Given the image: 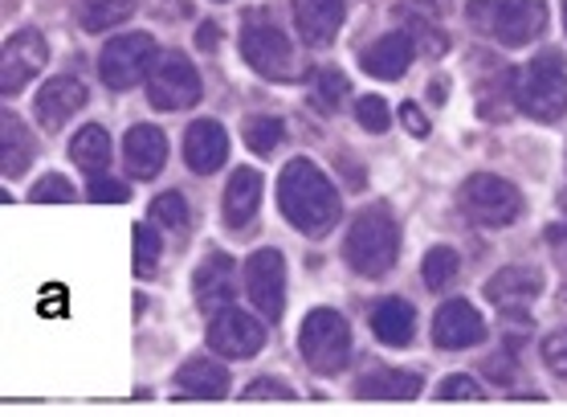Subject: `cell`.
<instances>
[{"label":"cell","instance_id":"cell-20","mask_svg":"<svg viewBox=\"0 0 567 417\" xmlns=\"http://www.w3.org/2000/svg\"><path fill=\"white\" fill-rule=\"evenodd\" d=\"M290 9H295L298 33L307 45H331L348 13L343 0H290Z\"/></svg>","mask_w":567,"mask_h":417},{"label":"cell","instance_id":"cell-40","mask_svg":"<svg viewBox=\"0 0 567 417\" xmlns=\"http://www.w3.org/2000/svg\"><path fill=\"white\" fill-rule=\"evenodd\" d=\"M196 41H200V45H213V41H217V29L205 26V33H196Z\"/></svg>","mask_w":567,"mask_h":417},{"label":"cell","instance_id":"cell-5","mask_svg":"<svg viewBox=\"0 0 567 417\" xmlns=\"http://www.w3.org/2000/svg\"><path fill=\"white\" fill-rule=\"evenodd\" d=\"M298 353L315 373L331 377L348 365L351 356V327L348 319L331 307H315V312L302 319V332H298Z\"/></svg>","mask_w":567,"mask_h":417},{"label":"cell","instance_id":"cell-4","mask_svg":"<svg viewBox=\"0 0 567 417\" xmlns=\"http://www.w3.org/2000/svg\"><path fill=\"white\" fill-rule=\"evenodd\" d=\"M515 106L539 123H555L567 111V70L555 53H543L515 74Z\"/></svg>","mask_w":567,"mask_h":417},{"label":"cell","instance_id":"cell-7","mask_svg":"<svg viewBox=\"0 0 567 417\" xmlns=\"http://www.w3.org/2000/svg\"><path fill=\"white\" fill-rule=\"evenodd\" d=\"M241 53H246V62L258 70L261 79L286 82L298 74L295 45H290V38L274 26L270 17L266 21L261 17H246V26H241Z\"/></svg>","mask_w":567,"mask_h":417},{"label":"cell","instance_id":"cell-24","mask_svg":"<svg viewBox=\"0 0 567 417\" xmlns=\"http://www.w3.org/2000/svg\"><path fill=\"white\" fill-rule=\"evenodd\" d=\"M29 160H33V135L17 115H4L0 119V169L9 181H17L25 176Z\"/></svg>","mask_w":567,"mask_h":417},{"label":"cell","instance_id":"cell-3","mask_svg":"<svg viewBox=\"0 0 567 417\" xmlns=\"http://www.w3.org/2000/svg\"><path fill=\"white\" fill-rule=\"evenodd\" d=\"M465 17L482 38H494L503 45H527L547 29L543 0H470Z\"/></svg>","mask_w":567,"mask_h":417},{"label":"cell","instance_id":"cell-26","mask_svg":"<svg viewBox=\"0 0 567 417\" xmlns=\"http://www.w3.org/2000/svg\"><path fill=\"white\" fill-rule=\"evenodd\" d=\"M70 156H74L78 169L103 172L106 164H111V135H106L99 123H86V128L70 140Z\"/></svg>","mask_w":567,"mask_h":417},{"label":"cell","instance_id":"cell-14","mask_svg":"<svg viewBox=\"0 0 567 417\" xmlns=\"http://www.w3.org/2000/svg\"><path fill=\"white\" fill-rule=\"evenodd\" d=\"M193 291H196V303H200V312H213L217 315L220 307H229L233 303V291H237V271H233V258L225 250H213L193 274Z\"/></svg>","mask_w":567,"mask_h":417},{"label":"cell","instance_id":"cell-9","mask_svg":"<svg viewBox=\"0 0 567 417\" xmlns=\"http://www.w3.org/2000/svg\"><path fill=\"white\" fill-rule=\"evenodd\" d=\"M155 38L152 33H123V38L106 41L103 58H99V74L111 91H131L135 82H143L155 65Z\"/></svg>","mask_w":567,"mask_h":417},{"label":"cell","instance_id":"cell-12","mask_svg":"<svg viewBox=\"0 0 567 417\" xmlns=\"http://www.w3.org/2000/svg\"><path fill=\"white\" fill-rule=\"evenodd\" d=\"M50 62V45L38 29H17L13 38L4 41L0 53V87L4 94H21L29 87V79H38V70Z\"/></svg>","mask_w":567,"mask_h":417},{"label":"cell","instance_id":"cell-11","mask_svg":"<svg viewBox=\"0 0 567 417\" xmlns=\"http://www.w3.org/2000/svg\"><path fill=\"white\" fill-rule=\"evenodd\" d=\"M246 291L258 315H266V324L282 319L286 312V262L278 250H258L254 258L246 262Z\"/></svg>","mask_w":567,"mask_h":417},{"label":"cell","instance_id":"cell-36","mask_svg":"<svg viewBox=\"0 0 567 417\" xmlns=\"http://www.w3.org/2000/svg\"><path fill=\"white\" fill-rule=\"evenodd\" d=\"M543 365L551 368L559 380H567V327H559V332L543 339Z\"/></svg>","mask_w":567,"mask_h":417},{"label":"cell","instance_id":"cell-17","mask_svg":"<svg viewBox=\"0 0 567 417\" xmlns=\"http://www.w3.org/2000/svg\"><path fill=\"white\" fill-rule=\"evenodd\" d=\"M123 152H127V169L135 181H152L159 176L164 160H168V135L152 123H135L123 140Z\"/></svg>","mask_w":567,"mask_h":417},{"label":"cell","instance_id":"cell-35","mask_svg":"<svg viewBox=\"0 0 567 417\" xmlns=\"http://www.w3.org/2000/svg\"><path fill=\"white\" fill-rule=\"evenodd\" d=\"M33 201H41V205H70L74 201V189H70V181L65 176H58V172H50V176H41L38 184H33Z\"/></svg>","mask_w":567,"mask_h":417},{"label":"cell","instance_id":"cell-41","mask_svg":"<svg viewBox=\"0 0 567 417\" xmlns=\"http://www.w3.org/2000/svg\"><path fill=\"white\" fill-rule=\"evenodd\" d=\"M564 29H567V0H564Z\"/></svg>","mask_w":567,"mask_h":417},{"label":"cell","instance_id":"cell-38","mask_svg":"<svg viewBox=\"0 0 567 417\" xmlns=\"http://www.w3.org/2000/svg\"><path fill=\"white\" fill-rule=\"evenodd\" d=\"M241 397H246V401H295V389L278 385L274 377H258Z\"/></svg>","mask_w":567,"mask_h":417},{"label":"cell","instance_id":"cell-39","mask_svg":"<svg viewBox=\"0 0 567 417\" xmlns=\"http://www.w3.org/2000/svg\"><path fill=\"white\" fill-rule=\"evenodd\" d=\"M400 119H404V128L413 131V135H429V123H425V115H421V106L416 103L400 106Z\"/></svg>","mask_w":567,"mask_h":417},{"label":"cell","instance_id":"cell-6","mask_svg":"<svg viewBox=\"0 0 567 417\" xmlns=\"http://www.w3.org/2000/svg\"><path fill=\"white\" fill-rule=\"evenodd\" d=\"M457 205H462L465 217L474 225H482V230H506V225H515L518 213H523V193H518L511 181H503V176L477 172V176H470V181L462 184Z\"/></svg>","mask_w":567,"mask_h":417},{"label":"cell","instance_id":"cell-27","mask_svg":"<svg viewBox=\"0 0 567 417\" xmlns=\"http://www.w3.org/2000/svg\"><path fill=\"white\" fill-rule=\"evenodd\" d=\"M135 0H78V17H82V29L86 33H103V29L127 21Z\"/></svg>","mask_w":567,"mask_h":417},{"label":"cell","instance_id":"cell-31","mask_svg":"<svg viewBox=\"0 0 567 417\" xmlns=\"http://www.w3.org/2000/svg\"><path fill=\"white\" fill-rule=\"evenodd\" d=\"M343 99H348V79L339 70H319L315 74V106L319 111H339Z\"/></svg>","mask_w":567,"mask_h":417},{"label":"cell","instance_id":"cell-34","mask_svg":"<svg viewBox=\"0 0 567 417\" xmlns=\"http://www.w3.org/2000/svg\"><path fill=\"white\" fill-rule=\"evenodd\" d=\"M437 397L441 401H486V389L474 385V377H465V373H453L437 385Z\"/></svg>","mask_w":567,"mask_h":417},{"label":"cell","instance_id":"cell-30","mask_svg":"<svg viewBox=\"0 0 567 417\" xmlns=\"http://www.w3.org/2000/svg\"><path fill=\"white\" fill-rule=\"evenodd\" d=\"M152 222L159 225V230H188V205H184L181 193H164L152 201Z\"/></svg>","mask_w":567,"mask_h":417},{"label":"cell","instance_id":"cell-19","mask_svg":"<svg viewBox=\"0 0 567 417\" xmlns=\"http://www.w3.org/2000/svg\"><path fill=\"white\" fill-rule=\"evenodd\" d=\"M539 291H543L539 271H530V266H506V271H498L486 283V299L494 307H503V312H523L527 303L539 299Z\"/></svg>","mask_w":567,"mask_h":417},{"label":"cell","instance_id":"cell-28","mask_svg":"<svg viewBox=\"0 0 567 417\" xmlns=\"http://www.w3.org/2000/svg\"><path fill=\"white\" fill-rule=\"evenodd\" d=\"M457 271H462V258H457V250H450V246H433L425 254V262H421V274H425L429 291H445L453 278H457Z\"/></svg>","mask_w":567,"mask_h":417},{"label":"cell","instance_id":"cell-16","mask_svg":"<svg viewBox=\"0 0 567 417\" xmlns=\"http://www.w3.org/2000/svg\"><path fill=\"white\" fill-rule=\"evenodd\" d=\"M184 160H188L193 172L213 176L229 160V135H225V128L213 123V119H196L188 135H184Z\"/></svg>","mask_w":567,"mask_h":417},{"label":"cell","instance_id":"cell-18","mask_svg":"<svg viewBox=\"0 0 567 417\" xmlns=\"http://www.w3.org/2000/svg\"><path fill=\"white\" fill-rule=\"evenodd\" d=\"M413 38L409 33H384V38L368 45L360 53V65L380 82H396L409 74V65H413Z\"/></svg>","mask_w":567,"mask_h":417},{"label":"cell","instance_id":"cell-22","mask_svg":"<svg viewBox=\"0 0 567 417\" xmlns=\"http://www.w3.org/2000/svg\"><path fill=\"white\" fill-rule=\"evenodd\" d=\"M176 385H181L184 397H205V401H217V397L229 393V373H225L217 360H208V356H193V360H184L181 365Z\"/></svg>","mask_w":567,"mask_h":417},{"label":"cell","instance_id":"cell-8","mask_svg":"<svg viewBox=\"0 0 567 417\" xmlns=\"http://www.w3.org/2000/svg\"><path fill=\"white\" fill-rule=\"evenodd\" d=\"M147 99L155 111H188L200 99V74L184 53H159L147 74Z\"/></svg>","mask_w":567,"mask_h":417},{"label":"cell","instance_id":"cell-2","mask_svg":"<svg viewBox=\"0 0 567 417\" xmlns=\"http://www.w3.org/2000/svg\"><path fill=\"white\" fill-rule=\"evenodd\" d=\"M348 266L363 278H384L400 258V225L384 205L363 208L355 225H351L348 242H343Z\"/></svg>","mask_w":567,"mask_h":417},{"label":"cell","instance_id":"cell-15","mask_svg":"<svg viewBox=\"0 0 567 417\" xmlns=\"http://www.w3.org/2000/svg\"><path fill=\"white\" fill-rule=\"evenodd\" d=\"M86 106V87L78 79H70V74H58V79H50L45 87L38 91V99H33V115H38V123L45 131H58L70 115H78Z\"/></svg>","mask_w":567,"mask_h":417},{"label":"cell","instance_id":"cell-21","mask_svg":"<svg viewBox=\"0 0 567 417\" xmlns=\"http://www.w3.org/2000/svg\"><path fill=\"white\" fill-rule=\"evenodd\" d=\"M258 205H261V172L237 169L229 189H225V225L229 230H246L258 217Z\"/></svg>","mask_w":567,"mask_h":417},{"label":"cell","instance_id":"cell-29","mask_svg":"<svg viewBox=\"0 0 567 417\" xmlns=\"http://www.w3.org/2000/svg\"><path fill=\"white\" fill-rule=\"evenodd\" d=\"M246 144H249V152H258V156L274 152V148L282 144V119H274V115H254V119L246 123Z\"/></svg>","mask_w":567,"mask_h":417},{"label":"cell","instance_id":"cell-37","mask_svg":"<svg viewBox=\"0 0 567 417\" xmlns=\"http://www.w3.org/2000/svg\"><path fill=\"white\" fill-rule=\"evenodd\" d=\"M86 196H91L94 205H123L131 193H127V184H118V181H111V176H99V172H94Z\"/></svg>","mask_w":567,"mask_h":417},{"label":"cell","instance_id":"cell-33","mask_svg":"<svg viewBox=\"0 0 567 417\" xmlns=\"http://www.w3.org/2000/svg\"><path fill=\"white\" fill-rule=\"evenodd\" d=\"M155 262H159V234H155V222L135 225V274H140V278L155 274Z\"/></svg>","mask_w":567,"mask_h":417},{"label":"cell","instance_id":"cell-1","mask_svg":"<svg viewBox=\"0 0 567 417\" xmlns=\"http://www.w3.org/2000/svg\"><path fill=\"white\" fill-rule=\"evenodd\" d=\"M278 205H282L286 222L295 225L298 234L310 237L327 234L339 222V213H343L336 184L327 181V172L307 156L290 160L282 169V176H278Z\"/></svg>","mask_w":567,"mask_h":417},{"label":"cell","instance_id":"cell-13","mask_svg":"<svg viewBox=\"0 0 567 417\" xmlns=\"http://www.w3.org/2000/svg\"><path fill=\"white\" fill-rule=\"evenodd\" d=\"M482 339H486V324H482V315L465 299L445 303L437 319H433V344H437L441 353H462V348H474Z\"/></svg>","mask_w":567,"mask_h":417},{"label":"cell","instance_id":"cell-23","mask_svg":"<svg viewBox=\"0 0 567 417\" xmlns=\"http://www.w3.org/2000/svg\"><path fill=\"white\" fill-rule=\"evenodd\" d=\"M372 332L380 344H392V348H400V344H409L416 332V312L409 299H384L375 303L372 312Z\"/></svg>","mask_w":567,"mask_h":417},{"label":"cell","instance_id":"cell-25","mask_svg":"<svg viewBox=\"0 0 567 417\" xmlns=\"http://www.w3.org/2000/svg\"><path fill=\"white\" fill-rule=\"evenodd\" d=\"M416 393H421V377L404 368H375L360 385V397H372V401H413Z\"/></svg>","mask_w":567,"mask_h":417},{"label":"cell","instance_id":"cell-32","mask_svg":"<svg viewBox=\"0 0 567 417\" xmlns=\"http://www.w3.org/2000/svg\"><path fill=\"white\" fill-rule=\"evenodd\" d=\"M355 123L363 131H372V135H384L392 128V111H388V103L380 94H363L360 103H355Z\"/></svg>","mask_w":567,"mask_h":417},{"label":"cell","instance_id":"cell-10","mask_svg":"<svg viewBox=\"0 0 567 417\" xmlns=\"http://www.w3.org/2000/svg\"><path fill=\"white\" fill-rule=\"evenodd\" d=\"M208 348L229 356V360H249L266 348V324L241 307H220L213 327H208Z\"/></svg>","mask_w":567,"mask_h":417}]
</instances>
